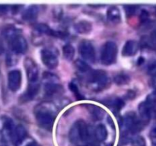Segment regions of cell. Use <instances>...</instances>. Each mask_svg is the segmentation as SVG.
<instances>
[{
    "label": "cell",
    "instance_id": "obj_30",
    "mask_svg": "<svg viewBox=\"0 0 156 146\" xmlns=\"http://www.w3.org/2000/svg\"><path fill=\"white\" fill-rule=\"evenodd\" d=\"M151 138H152L153 142L156 144V126L153 128V129L151 132Z\"/></svg>",
    "mask_w": 156,
    "mask_h": 146
},
{
    "label": "cell",
    "instance_id": "obj_16",
    "mask_svg": "<svg viewBox=\"0 0 156 146\" xmlns=\"http://www.w3.org/2000/svg\"><path fill=\"white\" fill-rule=\"evenodd\" d=\"M39 13V9L37 5H31L30 7L27 8L22 13V18L25 21H34L37 17Z\"/></svg>",
    "mask_w": 156,
    "mask_h": 146
},
{
    "label": "cell",
    "instance_id": "obj_12",
    "mask_svg": "<svg viewBox=\"0 0 156 146\" xmlns=\"http://www.w3.org/2000/svg\"><path fill=\"white\" fill-rule=\"evenodd\" d=\"M21 85V73L19 70L15 69L9 71L8 75V86L12 91H18Z\"/></svg>",
    "mask_w": 156,
    "mask_h": 146
},
{
    "label": "cell",
    "instance_id": "obj_29",
    "mask_svg": "<svg viewBox=\"0 0 156 146\" xmlns=\"http://www.w3.org/2000/svg\"><path fill=\"white\" fill-rule=\"evenodd\" d=\"M149 18V13H148L147 11L143 10L140 14V18H141L142 21H146L147 20V18Z\"/></svg>",
    "mask_w": 156,
    "mask_h": 146
},
{
    "label": "cell",
    "instance_id": "obj_1",
    "mask_svg": "<svg viewBox=\"0 0 156 146\" xmlns=\"http://www.w3.org/2000/svg\"><path fill=\"white\" fill-rule=\"evenodd\" d=\"M56 112L50 103H41L34 108V115L40 127L50 131L54 124Z\"/></svg>",
    "mask_w": 156,
    "mask_h": 146
},
{
    "label": "cell",
    "instance_id": "obj_27",
    "mask_svg": "<svg viewBox=\"0 0 156 146\" xmlns=\"http://www.w3.org/2000/svg\"><path fill=\"white\" fill-rule=\"evenodd\" d=\"M124 9L127 15H133L136 12L137 7L136 5H125Z\"/></svg>",
    "mask_w": 156,
    "mask_h": 146
},
{
    "label": "cell",
    "instance_id": "obj_15",
    "mask_svg": "<svg viewBox=\"0 0 156 146\" xmlns=\"http://www.w3.org/2000/svg\"><path fill=\"white\" fill-rule=\"evenodd\" d=\"M107 18L111 22L117 24L121 21L120 12L117 6H111L107 11Z\"/></svg>",
    "mask_w": 156,
    "mask_h": 146
},
{
    "label": "cell",
    "instance_id": "obj_6",
    "mask_svg": "<svg viewBox=\"0 0 156 146\" xmlns=\"http://www.w3.org/2000/svg\"><path fill=\"white\" fill-rule=\"evenodd\" d=\"M122 125L126 129V132L136 133L143 129L144 123L136 116L134 113H129L123 118Z\"/></svg>",
    "mask_w": 156,
    "mask_h": 146
},
{
    "label": "cell",
    "instance_id": "obj_17",
    "mask_svg": "<svg viewBox=\"0 0 156 146\" xmlns=\"http://www.w3.org/2000/svg\"><path fill=\"white\" fill-rule=\"evenodd\" d=\"M92 29V24L90 21H86V20H82L75 24V30L79 33L85 34L91 32Z\"/></svg>",
    "mask_w": 156,
    "mask_h": 146
},
{
    "label": "cell",
    "instance_id": "obj_25",
    "mask_svg": "<svg viewBox=\"0 0 156 146\" xmlns=\"http://www.w3.org/2000/svg\"><path fill=\"white\" fill-rule=\"evenodd\" d=\"M133 146H146V139L141 135H136L133 137L130 140Z\"/></svg>",
    "mask_w": 156,
    "mask_h": 146
},
{
    "label": "cell",
    "instance_id": "obj_31",
    "mask_svg": "<svg viewBox=\"0 0 156 146\" xmlns=\"http://www.w3.org/2000/svg\"><path fill=\"white\" fill-rule=\"evenodd\" d=\"M8 10L7 5H0V13H5Z\"/></svg>",
    "mask_w": 156,
    "mask_h": 146
},
{
    "label": "cell",
    "instance_id": "obj_28",
    "mask_svg": "<svg viewBox=\"0 0 156 146\" xmlns=\"http://www.w3.org/2000/svg\"><path fill=\"white\" fill-rule=\"evenodd\" d=\"M148 73L151 75L156 76V62H152L148 68Z\"/></svg>",
    "mask_w": 156,
    "mask_h": 146
},
{
    "label": "cell",
    "instance_id": "obj_34",
    "mask_svg": "<svg viewBox=\"0 0 156 146\" xmlns=\"http://www.w3.org/2000/svg\"><path fill=\"white\" fill-rule=\"evenodd\" d=\"M27 146H40V145L36 142H30V144H27Z\"/></svg>",
    "mask_w": 156,
    "mask_h": 146
},
{
    "label": "cell",
    "instance_id": "obj_4",
    "mask_svg": "<svg viewBox=\"0 0 156 146\" xmlns=\"http://www.w3.org/2000/svg\"><path fill=\"white\" fill-rule=\"evenodd\" d=\"M44 80V92L47 97H53L62 91V88L58 83V78L50 72H44L43 75Z\"/></svg>",
    "mask_w": 156,
    "mask_h": 146
},
{
    "label": "cell",
    "instance_id": "obj_7",
    "mask_svg": "<svg viewBox=\"0 0 156 146\" xmlns=\"http://www.w3.org/2000/svg\"><path fill=\"white\" fill-rule=\"evenodd\" d=\"M79 53L85 60L88 62H94L96 59V53L94 46L89 40H83L80 42L79 46Z\"/></svg>",
    "mask_w": 156,
    "mask_h": 146
},
{
    "label": "cell",
    "instance_id": "obj_2",
    "mask_svg": "<svg viewBox=\"0 0 156 146\" xmlns=\"http://www.w3.org/2000/svg\"><path fill=\"white\" fill-rule=\"evenodd\" d=\"M109 77L102 70L90 71L87 78V84L90 89L94 91H101L109 85Z\"/></svg>",
    "mask_w": 156,
    "mask_h": 146
},
{
    "label": "cell",
    "instance_id": "obj_3",
    "mask_svg": "<svg viewBox=\"0 0 156 146\" xmlns=\"http://www.w3.org/2000/svg\"><path fill=\"white\" fill-rule=\"evenodd\" d=\"M89 138V132L86 123L83 120L76 121L69 131V139L73 144L85 142Z\"/></svg>",
    "mask_w": 156,
    "mask_h": 146
},
{
    "label": "cell",
    "instance_id": "obj_35",
    "mask_svg": "<svg viewBox=\"0 0 156 146\" xmlns=\"http://www.w3.org/2000/svg\"><path fill=\"white\" fill-rule=\"evenodd\" d=\"M92 146H100V145H99V144H93Z\"/></svg>",
    "mask_w": 156,
    "mask_h": 146
},
{
    "label": "cell",
    "instance_id": "obj_8",
    "mask_svg": "<svg viewBox=\"0 0 156 146\" xmlns=\"http://www.w3.org/2000/svg\"><path fill=\"white\" fill-rule=\"evenodd\" d=\"M26 75L29 83L38 82L39 78V69L36 62L31 58H26L24 62Z\"/></svg>",
    "mask_w": 156,
    "mask_h": 146
},
{
    "label": "cell",
    "instance_id": "obj_32",
    "mask_svg": "<svg viewBox=\"0 0 156 146\" xmlns=\"http://www.w3.org/2000/svg\"><path fill=\"white\" fill-rule=\"evenodd\" d=\"M152 40L153 41L154 43L156 44V29L155 30L153 31V33H152Z\"/></svg>",
    "mask_w": 156,
    "mask_h": 146
},
{
    "label": "cell",
    "instance_id": "obj_33",
    "mask_svg": "<svg viewBox=\"0 0 156 146\" xmlns=\"http://www.w3.org/2000/svg\"><path fill=\"white\" fill-rule=\"evenodd\" d=\"M5 50V47H4V45H3L2 42L1 40H0V55L2 54V53L4 52Z\"/></svg>",
    "mask_w": 156,
    "mask_h": 146
},
{
    "label": "cell",
    "instance_id": "obj_10",
    "mask_svg": "<svg viewBox=\"0 0 156 146\" xmlns=\"http://www.w3.org/2000/svg\"><path fill=\"white\" fill-rule=\"evenodd\" d=\"M155 106L149 103L148 100L142 102L139 106V113L143 123H148L152 116L155 114Z\"/></svg>",
    "mask_w": 156,
    "mask_h": 146
},
{
    "label": "cell",
    "instance_id": "obj_24",
    "mask_svg": "<svg viewBox=\"0 0 156 146\" xmlns=\"http://www.w3.org/2000/svg\"><path fill=\"white\" fill-rule=\"evenodd\" d=\"M114 81L117 85H123L129 82V76L126 75L119 74V75H117L114 77Z\"/></svg>",
    "mask_w": 156,
    "mask_h": 146
},
{
    "label": "cell",
    "instance_id": "obj_14",
    "mask_svg": "<svg viewBox=\"0 0 156 146\" xmlns=\"http://www.w3.org/2000/svg\"><path fill=\"white\" fill-rule=\"evenodd\" d=\"M139 45L138 43L135 40H130L126 41V43L124 44L122 50V54L124 56H132L136 53L138 51Z\"/></svg>",
    "mask_w": 156,
    "mask_h": 146
},
{
    "label": "cell",
    "instance_id": "obj_20",
    "mask_svg": "<svg viewBox=\"0 0 156 146\" xmlns=\"http://www.w3.org/2000/svg\"><path fill=\"white\" fill-rule=\"evenodd\" d=\"M62 54L68 60H72L75 56V49L73 45L69 43L66 44L62 47Z\"/></svg>",
    "mask_w": 156,
    "mask_h": 146
},
{
    "label": "cell",
    "instance_id": "obj_26",
    "mask_svg": "<svg viewBox=\"0 0 156 146\" xmlns=\"http://www.w3.org/2000/svg\"><path fill=\"white\" fill-rule=\"evenodd\" d=\"M69 89L73 91V93L75 94V96L77 97V99H80V100L83 99V97H84L83 95H82V93L80 92L79 88H78V86L76 85V84H74L73 82L70 83L69 84Z\"/></svg>",
    "mask_w": 156,
    "mask_h": 146
},
{
    "label": "cell",
    "instance_id": "obj_9",
    "mask_svg": "<svg viewBox=\"0 0 156 146\" xmlns=\"http://www.w3.org/2000/svg\"><path fill=\"white\" fill-rule=\"evenodd\" d=\"M41 57L44 65L50 69L56 68L59 64L57 56L50 49L45 48L41 50Z\"/></svg>",
    "mask_w": 156,
    "mask_h": 146
},
{
    "label": "cell",
    "instance_id": "obj_11",
    "mask_svg": "<svg viewBox=\"0 0 156 146\" xmlns=\"http://www.w3.org/2000/svg\"><path fill=\"white\" fill-rule=\"evenodd\" d=\"M11 48L16 54H21L27 51V42L25 38L20 34H17L9 40Z\"/></svg>",
    "mask_w": 156,
    "mask_h": 146
},
{
    "label": "cell",
    "instance_id": "obj_19",
    "mask_svg": "<svg viewBox=\"0 0 156 146\" xmlns=\"http://www.w3.org/2000/svg\"><path fill=\"white\" fill-rule=\"evenodd\" d=\"M88 107L90 113L91 114V116L94 120H101V119L103 118L104 115L105 113L103 109H101V108L98 106H94V105H88Z\"/></svg>",
    "mask_w": 156,
    "mask_h": 146
},
{
    "label": "cell",
    "instance_id": "obj_5",
    "mask_svg": "<svg viewBox=\"0 0 156 146\" xmlns=\"http://www.w3.org/2000/svg\"><path fill=\"white\" fill-rule=\"evenodd\" d=\"M117 46L113 41H108L103 45L101 52V61L105 65L114 63L117 59Z\"/></svg>",
    "mask_w": 156,
    "mask_h": 146
},
{
    "label": "cell",
    "instance_id": "obj_23",
    "mask_svg": "<svg viewBox=\"0 0 156 146\" xmlns=\"http://www.w3.org/2000/svg\"><path fill=\"white\" fill-rule=\"evenodd\" d=\"M37 30L40 33H45L47 35H54L55 31L52 30L48 25H47L46 24H39L36 27Z\"/></svg>",
    "mask_w": 156,
    "mask_h": 146
},
{
    "label": "cell",
    "instance_id": "obj_37",
    "mask_svg": "<svg viewBox=\"0 0 156 146\" xmlns=\"http://www.w3.org/2000/svg\"><path fill=\"white\" fill-rule=\"evenodd\" d=\"M155 146H156V144H155Z\"/></svg>",
    "mask_w": 156,
    "mask_h": 146
},
{
    "label": "cell",
    "instance_id": "obj_21",
    "mask_svg": "<svg viewBox=\"0 0 156 146\" xmlns=\"http://www.w3.org/2000/svg\"><path fill=\"white\" fill-rule=\"evenodd\" d=\"M75 67H76V69L82 73H87L91 71L90 69V67L85 61L82 60V59H77V60L74 63Z\"/></svg>",
    "mask_w": 156,
    "mask_h": 146
},
{
    "label": "cell",
    "instance_id": "obj_18",
    "mask_svg": "<svg viewBox=\"0 0 156 146\" xmlns=\"http://www.w3.org/2000/svg\"><path fill=\"white\" fill-rule=\"evenodd\" d=\"M94 135H95L96 139L98 141L102 142L105 141L108 137V131H107L106 127L103 124L98 125L94 131Z\"/></svg>",
    "mask_w": 156,
    "mask_h": 146
},
{
    "label": "cell",
    "instance_id": "obj_22",
    "mask_svg": "<svg viewBox=\"0 0 156 146\" xmlns=\"http://www.w3.org/2000/svg\"><path fill=\"white\" fill-rule=\"evenodd\" d=\"M107 103H108V106H111L113 109L114 110H120L123 106L124 105V102L121 100V99L119 98H115L113 99V100H110Z\"/></svg>",
    "mask_w": 156,
    "mask_h": 146
},
{
    "label": "cell",
    "instance_id": "obj_36",
    "mask_svg": "<svg viewBox=\"0 0 156 146\" xmlns=\"http://www.w3.org/2000/svg\"><path fill=\"white\" fill-rule=\"evenodd\" d=\"M80 146H88V145H80Z\"/></svg>",
    "mask_w": 156,
    "mask_h": 146
},
{
    "label": "cell",
    "instance_id": "obj_13",
    "mask_svg": "<svg viewBox=\"0 0 156 146\" xmlns=\"http://www.w3.org/2000/svg\"><path fill=\"white\" fill-rule=\"evenodd\" d=\"M27 137V130L22 125H18L14 128L11 135V140L16 146L23 142Z\"/></svg>",
    "mask_w": 156,
    "mask_h": 146
}]
</instances>
